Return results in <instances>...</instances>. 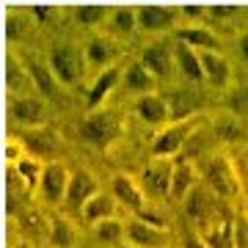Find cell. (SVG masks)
<instances>
[{
  "label": "cell",
  "instance_id": "cell-32",
  "mask_svg": "<svg viewBox=\"0 0 248 248\" xmlns=\"http://www.w3.org/2000/svg\"><path fill=\"white\" fill-rule=\"evenodd\" d=\"M108 11L102 9V6H80L78 11H75V17H78V22L83 28H97L102 19H105Z\"/></svg>",
  "mask_w": 248,
  "mask_h": 248
},
{
  "label": "cell",
  "instance_id": "cell-19",
  "mask_svg": "<svg viewBox=\"0 0 248 248\" xmlns=\"http://www.w3.org/2000/svg\"><path fill=\"white\" fill-rule=\"evenodd\" d=\"M122 80H124V89L130 91V94H135V97L155 91V83H157V80L146 72V66H143L141 61L124 66V69H122Z\"/></svg>",
  "mask_w": 248,
  "mask_h": 248
},
{
  "label": "cell",
  "instance_id": "cell-17",
  "mask_svg": "<svg viewBox=\"0 0 248 248\" xmlns=\"http://www.w3.org/2000/svg\"><path fill=\"white\" fill-rule=\"evenodd\" d=\"M9 110H11V119L22 124V127H33V124L45 122V105L33 97H14Z\"/></svg>",
  "mask_w": 248,
  "mask_h": 248
},
{
  "label": "cell",
  "instance_id": "cell-34",
  "mask_svg": "<svg viewBox=\"0 0 248 248\" xmlns=\"http://www.w3.org/2000/svg\"><path fill=\"white\" fill-rule=\"evenodd\" d=\"M226 105H229L232 116H246L248 113V86H237V89H232Z\"/></svg>",
  "mask_w": 248,
  "mask_h": 248
},
{
  "label": "cell",
  "instance_id": "cell-3",
  "mask_svg": "<svg viewBox=\"0 0 248 248\" xmlns=\"http://www.w3.org/2000/svg\"><path fill=\"white\" fill-rule=\"evenodd\" d=\"M182 210H185L187 221H193L199 229H207V226H213L215 213L221 210V199L207 185H193L182 199Z\"/></svg>",
  "mask_w": 248,
  "mask_h": 248
},
{
  "label": "cell",
  "instance_id": "cell-30",
  "mask_svg": "<svg viewBox=\"0 0 248 248\" xmlns=\"http://www.w3.org/2000/svg\"><path fill=\"white\" fill-rule=\"evenodd\" d=\"M215 135L221 141H240L243 138V124L237 122V116H226L215 122Z\"/></svg>",
  "mask_w": 248,
  "mask_h": 248
},
{
  "label": "cell",
  "instance_id": "cell-7",
  "mask_svg": "<svg viewBox=\"0 0 248 248\" xmlns=\"http://www.w3.org/2000/svg\"><path fill=\"white\" fill-rule=\"evenodd\" d=\"M66 179H69V171L63 163L53 160V163H47L45 169H42V177H39V196H42V202L47 204H58L63 202V193H66Z\"/></svg>",
  "mask_w": 248,
  "mask_h": 248
},
{
  "label": "cell",
  "instance_id": "cell-20",
  "mask_svg": "<svg viewBox=\"0 0 248 248\" xmlns=\"http://www.w3.org/2000/svg\"><path fill=\"white\" fill-rule=\"evenodd\" d=\"M196 185V166L187 160H179L174 171H171V185H169V199L171 202H182L187 190Z\"/></svg>",
  "mask_w": 248,
  "mask_h": 248
},
{
  "label": "cell",
  "instance_id": "cell-11",
  "mask_svg": "<svg viewBox=\"0 0 248 248\" xmlns=\"http://www.w3.org/2000/svg\"><path fill=\"white\" fill-rule=\"evenodd\" d=\"M171 171L174 166L166 163V157H155L149 169L141 174V190L146 196H155V199H169V185H171Z\"/></svg>",
  "mask_w": 248,
  "mask_h": 248
},
{
  "label": "cell",
  "instance_id": "cell-27",
  "mask_svg": "<svg viewBox=\"0 0 248 248\" xmlns=\"http://www.w3.org/2000/svg\"><path fill=\"white\" fill-rule=\"evenodd\" d=\"M110 28H113L119 36H133L138 31V17H135V9L130 6H119V9L110 11Z\"/></svg>",
  "mask_w": 248,
  "mask_h": 248
},
{
  "label": "cell",
  "instance_id": "cell-5",
  "mask_svg": "<svg viewBox=\"0 0 248 248\" xmlns=\"http://www.w3.org/2000/svg\"><path fill=\"white\" fill-rule=\"evenodd\" d=\"M99 190V182L91 171L80 169V171H72L69 179H66V193H63V202H66V210L72 215H80L83 204L89 202L91 196Z\"/></svg>",
  "mask_w": 248,
  "mask_h": 248
},
{
  "label": "cell",
  "instance_id": "cell-13",
  "mask_svg": "<svg viewBox=\"0 0 248 248\" xmlns=\"http://www.w3.org/2000/svg\"><path fill=\"white\" fill-rule=\"evenodd\" d=\"M119 124H116V116L113 113H91L86 122L80 124V138L89 143H97V146H105L110 138L116 135Z\"/></svg>",
  "mask_w": 248,
  "mask_h": 248
},
{
  "label": "cell",
  "instance_id": "cell-9",
  "mask_svg": "<svg viewBox=\"0 0 248 248\" xmlns=\"http://www.w3.org/2000/svg\"><path fill=\"white\" fill-rule=\"evenodd\" d=\"M50 72L55 80H61L66 86H72L80 78V58L78 50L69 45H55L50 50Z\"/></svg>",
  "mask_w": 248,
  "mask_h": 248
},
{
  "label": "cell",
  "instance_id": "cell-31",
  "mask_svg": "<svg viewBox=\"0 0 248 248\" xmlns=\"http://www.w3.org/2000/svg\"><path fill=\"white\" fill-rule=\"evenodd\" d=\"M6 83H9V89L19 97V91H25L28 86H31V75H25V72H22V66H17L14 61H9V69H6Z\"/></svg>",
  "mask_w": 248,
  "mask_h": 248
},
{
  "label": "cell",
  "instance_id": "cell-14",
  "mask_svg": "<svg viewBox=\"0 0 248 248\" xmlns=\"http://www.w3.org/2000/svg\"><path fill=\"white\" fill-rule=\"evenodd\" d=\"M135 113H138L141 122L152 124V127H163V124L171 122L169 102H166V97H160V94H155V91L138 97V102H135Z\"/></svg>",
  "mask_w": 248,
  "mask_h": 248
},
{
  "label": "cell",
  "instance_id": "cell-18",
  "mask_svg": "<svg viewBox=\"0 0 248 248\" xmlns=\"http://www.w3.org/2000/svg\"><path fill=\"white\" fill-rule=\"evenodd\" d=\"M174 47V63L179 66V72H182V78L190 80V83H202L204 80V72H202V61H199V53H196L193 47H187L185 42H179Z\"/></svg>",
  "mask_w": 248,
  "mask_h": 248
},
{
  "label": "cell",
  "instance_id": "cell-36",
  "mask_svg": "<svg viewBox=\"0 0 248 248\" xmlns=\"http://www.w3.org/2000/svg\"><path fill=\"white\" fill-rule=\"evenodd\" d=\"M234 47H237V55H240V58H243V61H248V31L237 36V45H234Z\"/></svg>",
  "mask_w": 248,
  "mask_h": 248
},
{
  "label": "cell",
  "instance_id": "cell-40",
  "mask_svg": "<svg viewBox=\"0 0 248 248\" xmlns=\"http://www.w3.org/2000/svg\"><path fill=\"white\" fill-rule=\"evenodd\" d=\"M11 248H33V246H31V243H25V240H22V243H14V246H11Z\"/></svg>",
  "mask_w": 248,
  "mask_h": 248
},
{
  "label": "cell",
  "instance_id": "cell-28",
  "mask_svg": "<svg viewBox=\"0 0 248 248\" xmlns=\"http://www.w3.org/2000/svg\"><path fill=\"white\" fill-rule=\"evenodd\" d=\"M94 234H97L99 243H108V246H119L124 240V221L119 218H105V221L94 223Z\"/></svg>",
  "mask_w": 248,
  "mask_h": 248
},
{
  "label": "cell",
  "instance_id": "cell-21",
  "mask_svg": "<svg viewBox=\"0 0 248 248\" xmlns=\"http://www.w3.org/2000/svg\"><path fill=\"white\" fill-rule=\"evenodd\" d=\"M47 240H50V248H75L78 234L63 215H50L47 218Z\"/></svg>",
  "mask_w": 248,
  "mask_h": 248
},
{
  "label": "cell",
  "instance_id": "cell-23",
  "mask_svg": "<svg viewBox=\"0 0 248 248\" xmlns=\"http://www.w3.org/2000/svg\"><path fill=\"white\" fill-rule=\"evenodd\" d=\"M122 80V66H110V69H105L102 75L97 78V83H94V89L89 91V108H97L102 99L110 94V91L116 89V83Z\"/></svg>",
  "mask_w": 248,
  "mask_h": 248
},
{
  "label": "cell",
  "instance_id": "cell-38",
  "mask_svg": "<svg viewBox=\"0 0 248 248\" xmlns=\"http://www.w3.org/2000/svg\"><path fill=\"white\" fill-rule=\"evenodd\" d=\"M207 14L215 17V19H223V17H232L234 9H229V6H213V9H207Z\"/></svg>",
  "mask_w": 248,
  "mask_h": 248
},
{
  "label": "cell",
  "instance_id": "cell-1",
  "mask_svg": "<svg viewBox=\"0 0 248 248\" xmlns=\"http://www.w3.org/2000/svg\"><path fill=\"white\" fill-rule=\"evenodd\" d=\"M204 185L210 187L221 202H237L243 196V182L237 177V169L232 166L229 155H213L204 163Z\"/></svg>",
  "mask_w": 248,
  "mask_h": 248
},
{
  "label": "cell",
  "instance_id": "cell-35",
  "mask_svg": "<svg viewBox=\"0 0 248 248\" xmlns=\"http://www.w3.org/2000/svg\"><path fill=\"white\" fill-rule=\"evenodd\" d=\"M182 14H185V17H190L193 22H199V19L207 17V9H202V6H185V9H182Z\"/></svg>",
  "mask_w": 248,
  "mask_h": 248
},
{
  "label": "cell",
  "instance_id": "cell-2",
  "mask_svg": "<svg viewBox=\"0 0 248 248\" xmlns=\"http://www.w3.org/2000/svg\"><path fill=\"white\" fill-rule=\"evenodd\" d=\"M17 141H19V146H22V152L31 155V157H36V160H50L63 149L61 135H58V130L50 127V124L22 127L17 133Z\"/></svg>",
  "mask_w": 248,
  "mask_h": 248
},
{
  "label": "cell",
  "instance_id": "cell-37",
  "mask_svg": "<svg viewBox=\"0 0 248 248\" xmlns=\"http://www.w3.org/2000/svg\"><path fill=\"white\" fill-rule=\"evenodd\" d=\"M138 218H141V221H146V223H152V226H160V229H166V221H163L160 215H152V213H146V210H141V213H138Z\"/></svg>",
  "mask_w": 248,
  "mask_h": 248
},
{
  "label": "cell",
  "instance_id": "cell-41",
  "mask_svg": "<svg viewBox=\"0 0 248 248\" xmlns=\"http://www.w3.org/2000/svg\"><path fill=\"white\" fill-rule=\"evenodd\" d=\"M116 248H138V246H130V243H127V246H116Z\"/></svg>",
  "mask_w": 248,
  "mask_h": 248
},
{
  "label": "cell",
  "instance_id": "cell-29",
  "mask_svg": "<svg viewBox=\"0 0 248 248\" xmlns=\"http://www.w3.org/2000/svg\"><path fill=\"white\" fill-rule=\"evenodd\" d=\"M28 75H31V80H33L36 86H39V91L45 94V97H55V86H53V72H50V66H42V63H31V69H28Z\"/></svg>",
  "mask_w": 248,
  "mask_h": 248
},
{
  "label": "cell",
  "instance_id": "cell-4",
  "mask_svg": "<svg viewBox=\"0 0 248 248\" xmlns=\"http://www.w3.org/2000/svg\"><path fill=\"white\" fill-rule=\"evenodd\" d=\"M196 124L190 119H179V122L166 124L157 133V138L152 141V157H171V155H179L185 149L187 138L193 135Z\"/></svg>",
  "mask_w": 248,
  "mask_h": 248
},
{
  "label": "cell",
  "instance_id": "cell-12",
  "mask_svg": "<svg viewBox=\"0 0 248 248\" xmlns=\"http://www.w3.org/2000/svg\"><path fill=\"white\" fill-rule=\"evenodd\" d=\"M135 17H138V28L146 33H166L177 22V9H171V6H141V9H135Z\"/></svg>",
  "mask_w": 248,
  "mask_h": 248
},
{
  "label": "cell",
  "instance_id": "cell-6",
  "mask_svg": "<svg viewBox=\"0 0 248 248\" xmlns=\"http://www.w3.org/2000/svg\"><path fill=\"white\" fill-rule=\"evenodd\" d=\"M141 63L155 80H169L171 72H174V47L166 39H155L152 45L143 47Z\"/></svg>",
  "mask_w": 248,
  "mask_h": 248
},
{
  "label": "cell",
  "instance_id": "cell-15",
  "mask_svg": "<svg viewBox=\"0 0 248 248\" xmlns=\"http://www.w3.org/2000/svg\"><path fill=\"white\" fill-rule=\"evenodd\" d=\"M113 199L119 204H124L127 210H133V213H141V210H146V193L141 190V185L135 182L133 177H124V174H119V177L113 179Z\"/></svg>",
  "mask_w": 248,
  "mask_h": 248
},
{
  "label": "cell",
  "instance_id": "cell-24",
  "mask_svg": "<svg viewBox=\"0 0 248 248\" xmlns=\"http://www.w3.org/2000/svg\"><path fill=\"white\" fill-rule=\"evenodd\" d=\"M199 237L207 243V248H232V218H226V221H215L213 226L202 229Z\"/></svg>",
  "mask_w": 248,
  "mask_h": 248
},
{
  "label": "cell",
  "instance_id": "cell-25",
  "mask_svg": "<svg viewBox=\"0 0 248 248\" xmlns=\"http://www.w3.org/2000/svg\"><path fill=\"white\" fill-rule=\"evenodd\" d=\"M113 55H116V47H113L110 39L97 36V39H91L89 45H86V61H89L91 66H108Z\"/></svg>",
  "mask_w": 248,
  "mask_h": 248
},
{
  "label": "cell",
  "instance_id": "cell-8",
  "mask_svg": "<svg viewBox=\"0 0 248 248\" xmlns=\"http://www.w3.org/2000/svg\"><path fill=\"white\" fill-rule=\"evenodd\" d=\"M124 237H127L130 246H138V248H166L169 246V229L152 226V223L141 221V218L124 223Z\"/></svg>",
  "mask_w": 248,
  "mask_h": 248
},
{
  "label": "cell",
  "instance_id": "cell-39",
  "mask_svg": "<svg viewBox=\"0 0 248 248\" xmlns=\"http://www.w3.org/2000/svg\"><path fill=\"white\" fill-rule=\"evenodd\" d=\"M182 248H207V243H204L202 237H185Z\"/></svg>",
  "mask_w": 248,
  "mask_h": 248
},
{
  "label": "cell",
  "instance_id": "cell-26",
  "mask_svg": "<svg viewBox=\"0 0 248 248\" xmlns=\"http://www.w3.org/2000/svg\"><path fill=\"white\" fill-rule=\"evenodd\" d=\"M14 166H17V174H19V179H22V185H25L28 190H36L45 163H42V160H36V157H31V155H22Z\"/></svg>",
  "mask_w": 248,
  "mask_h": 248
},
{
  "label": "cell",
  "instance_id": "cell-16",
  "mask_svg": "<svg viewBox=\"0 0 248 248\" xmlns=\"http://www.w3.org/2000/svg\"><path fill=\"white\" fill-rule=\"evenodd\" d=\"M113 213H116V199H113V193H102V190H97V193L91 196L89 202L83 204L80 218H83V223H86V226H94V223L110 218Z\"/></svg>",
  "mask_w": 248,
  "mask_h": 248
},
{
  "label": "cell",
  "instance_id": "cell-33",
  "mask_svg": "<svg viewBox=\"0 0 248 248\" xmlns=\"http://www.w3.org/2000/svg\"><path fill=\"white\" fill-rule=\"evenodd\" d=\"M232 248H248V215L232 218Z\"/></svg>",
  "mask_w": 248,
  "mask_h": 248
},
{
  "label": "cell",
  "instance_id": "cell-10",
  "mask_svg": "<svg viewBox=\"0 0 248 248\" xmlns=\"http://www.w3.org/2000/svg\"><path fill=\"white\" fill-rule=\"evenodd\" d=\"M199 61H202V72L204 80L213 86V89H226L232 83V63L229 58H223L218 50H196Z\"/></svg>",
  "mask_w": 248,
  "mask_h": 248
},
{
  "label": "cell",
  "instance_id": "cell-22",
  "mask_svg": "<svg viewBox=\"0 0 248 248\" xmlns=\"http://www.w3.org/2000/svg\"><path fill=\"white\" fill-rule=\"evenodd\" d=\"M177 39L185 42L187 47H193V50H218V47H221V39H218L213 31L199 28V25L196 28H179Z\"/></svg>",
  "mask_w": 248,
  "mask_h": 248
}]
</instances>
